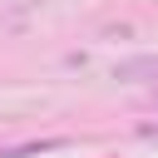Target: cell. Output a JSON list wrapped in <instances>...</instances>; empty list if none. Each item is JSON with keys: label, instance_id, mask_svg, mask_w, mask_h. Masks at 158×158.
I'll use <instances>...</instances> for the list:
<instances>
[{"label": "cell", "instance_id": "1", "mask_svg": "<svg viewBox=\"0 0 158 158\" xmlns=\"http://www.w3.org/2000/svg\"><path fill=\"white\" fill-rule=\"evenodd\" d=\"M118 84H158V54H128L114 64Z\"/></svg>", "mask_w": 158, "mask_h": 158}, {"label": "cell", "instance_id": "2", "mask_svg": "<svg viewBox=\"0 0 158 158\" xmlns=\"http://www.w3.org/2000/svg\"><path fill=\"white\" fill-rule=\"evenodd\" d=\"M153 104H158V84H153Z\"/></svg>", "mask_w": 158, "mask_h": 158}]
</instances>
